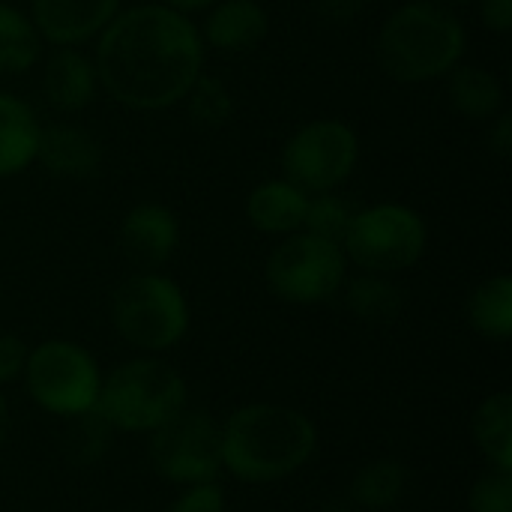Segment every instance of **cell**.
I'll return each mask as SVG.
<instances>
[{
    "instance_id": "obj_20",
    "label": "cell",
    "mask_w": 512,
    "mask_h": 512,
    "mask_svg": "<svg viewBox=\"0 0 512 512\" xmlns=\"http://www.w3.org/2000/svg\"><path fill=\"white\" fill-rule=\"evenodd\" d=\"M345 288L348 312L363 324H393L405 309V291L381 273H363Z\"/></svg>"
},
{
    "instance_id": "obj_23",
    "label": "cell",
    "mask_w": 512,
    "mask_h": 512,
    "mask_svg": "<svg viewBox=\"0 0 512 512\" xmlns=\"http://www.w3.org/2000/svg\"><path fill=\"white\" fill-rule=\"evenodd\" d=\"M42 39L30 15L0 3V75H21L39 57Z\"/></svg>"
},
{
    "instance_id": "obj_5",
    "label": "cell",
    "mask_w": 512,
    "mask_h": 512,
    "mask_svg": "<svg viewBox=\"0 0 512 512\" xmlns=\"http://www.w3.org/2000/svg\"><path fill=\"white\" fill-rule=\"evenodd\" d=\"M111 324L126 345L144 354H162L186 336L189 303L174 279L141 270L111 294Z\"/></svg>"
},
{
    "instance_id": "obj_15",
    "label": "cell",
    "mask_w": 512,
    "mask_h": 512,
    "mask_svg": "<svg viewBox=\"0 0 512 512\" xmlns=\"http://www.w3.org/2000/svg\"><path fill=\"white\" fill-rule=\"evenodd\" d=\"M267 30H270V18L261 3L216 0L204 21V42L219 51L240 54V51H252L255 45H261Z\"/></svg>"
},
{
    "instance_id": "obj_34",
    "label": "cell",
    "mask_w": 512,
    "mask_h": 512,
    "mask_svg": "<svg viewBox=\"0 0 512 512\" xmlns=\"http://www.w3.org/2000/svg\"><path fill=\"white\" fill-rule=\"evenodd\" d=\"M9 405H6V399H3V390H0V444L6 441V435H9Z\"/></svg>"
},
{
    "instance_id": "obj_30",
    "label": "cell",
    "mask_w": 512,
    "mask_h": 512,
    "mask_svg": "<svg viewBox=\"0 0 512 512\" xmlns=\"http://www.w3.org/2000/svg\"><path fill=\"white\" fill-rule=\"evenodd\" d=\"M315 12L327 24H351L366 12V0H315Z\"/></svg>"
},
{
    "instance_id": "obj_33",
    "label": "cell",
    "mask_w": 512,
    "mask_h": 512,
    "mask_svg": "<svg viewBox=\"0 0 512 512\" xmlns=\"http://www.w3.org/2000/svg\"><path fill=\"white\" fill-rule=\"evenodd\" d=\"M165 6H171V9H177V12H183V15H189V12H201V9H210L216 0H162Z\"/></svg>"
},
{
    "instance_id": "obj_22",
    "label": "cell",
    "mask_w": 512,
    "mask_h": 512,
    "mask_svg": "<svg viewBox=\"0 0 512 512\" xmlns=\"http://www.w3.org/2000/svg\"><path fill=\"white\" fill-rule=\"evenodd\" d=\"M471 327L489 342H507L512 336V279L507 273L480 282L468 300Z\"/></svg>"
},
{
    "instance_id": "obj_21",
    "label": "cell",
    "mask_w": 512,
    "mask_h": 512,
    "mask_svg": "<svg viewBox=\"0 0 512 512\" xmlns=\"http://www.w3.org/2000/svg\"><path fill=\"white\" fill-rule=\"evenodd\" d=\"M408 489V468L399 459H372L351 480V501L360 510H393Z\"/></svg>"
},
{
    "instance_id": "obj_29",
    "label": "cell",
    "mask_w": 512,
    "mask_h": 512,
    "mask_svg": "<svg viewBox=\"0 0 512 512\" xmlns=\"http://www.w3.org/2000/svg\"><path fill=\"white\" fill-rule=\"evenodd\" d=\"M27 342L15 333H0V387L12 384L24 375L27 366Z\"/></svg>"
},
{
    "instance_id": "obj_4",
    "label": "cell",
    "mask_w": 512,
    "mask_h": 512,
    "mask_svg": "<svg viewBox=\"0 0 512 512\" xmlns=\"http://www.w3.org/2000/svg\"><path fill=\"white\" fill-rule=\"evenodd\" d=\"M186 408V381L183 375L156 360L135 357L102 378L96 411L108 420L114 432L150 435L174 414Z\"/></svg>"
},
{
    "instance_id": "obj_8",
    "label": "cell",
    "mask_w": 512,
    "mask_h": 512,
    "mask_svg": "<svg viewBox=\"0 0 512 512\" xmlns=\"http://www.w3.org/2000/svg\"><path fill=\"white\" fill-rule=\"evenodd\" d=\"M348 258L339 243L309 231L288 234L267 258V288L291 306H315L333 300L345 285Z\"/></svg>"
},
{
    "instance_id": "obj_31",
    "label": "cell",
    "mask_w": 512,
    "mask_h": 512,
    "mask_svg": "<svg viewBox=\"0 0 512 512\" xmlns=\"http://www.w3.org/2000/svg\"><path fill=\"white\" fill-rule=\"evenodd\" d=\"M480 18L492 33H510L512 0H480Z\"/></svg>"
},
{
    "instance_id": "obj_32",
    "label": "cell",
    "mask_w": 512,
    "mask_h": 512,
    "mask_svg": "<svg viewBox=\"0 0 512 512\" xmlns=\"http://www.w3.org/2000/svg\"><path fill=\"white\" fill-rule=\"evenodd\" d=\"M489 150L498 156V159H510L512 156V114L510 111H501L489 129Z\"/></svg>"
},
{
    "instance_id": "obj_6",
    "label": "cell",
    "mask_w": 512,
    "mask_h": 512,
    "mask_svg": "<svg viewBox=\"0 0 512 512\" xmlns=\"http://www.w3.org/2000/svg\"><path fill=\"white\" fill-rule=\"evenodd\" d=\"M21 378L30 399L63 420L93 411L102 390L99 363L84 345L69 339H48L30 348Z\"/></svg>"
},
{
    "instance_id": "obj_1",
    "label": "cell",
    "mask_w": 512,
    "mask_h": 512,
    "mask_svg": "<svg viewBox=\"0 0 512 512\" xmlns=\"http://www.w3.org/2000/svg\"><path fill=\"white\" fill-rule=\"evenodd\" d=\"M99 87L132 108L177 105L204 69V39L189 15L165 3L120 9L99 33L93 57Z\"/></svg>"
},
{
    "instance_id": "obj_27",
    "label": "cell",
    "mask_w": 512,
    "mask_h": 512,
    "mask_svg": "<svg viewBox=\"0 0 512 512\" xmlns=\"http://www.w3.org/2000/svg\"><path fill=\"white\" fill-rule=\"evenodd\" d=\"M471 512H512V471L489 468L477 477L468 495Z\"/></svg>"
},
{
    "instance_id": "obj_19",
    "label": "cell",
    "mask_w": 512,
    "mask_h": 512,
    "mask_svg": "<svg viewBox=\"0 0 512 512\" xmlns=\"http://www.w3.org/2000/svg\"><path fill=\"white\" fill-rule=\"evenodd\" d=\"M471 435L489 468L512 471V396L507 390L492 393L477 405Z\"/></svg>"
},
{
    "instance_id": "obj_13",
    "label": "cell",
    "mask_w": 512,
    "mask_h": 512,
    "mask_svg": "<svg viewBox=\"0 0 512 512\" xmlns=\"http://www.w3.org/2000/svg\"><path fill=\"white\" fill-rule=\"evenodd\" d=\"M36 162L60 180H90L99 174L102 165V144L93 132L72 126V123H54L39 129L36 144Z\"/></svg>"
},
{
    "instance_id": "obj_26",
    "label": "cell",
    "mask_w": 512,
    "mask_h": 512,
    "mask_svg": "<svg viewBox=\"0 0 512 512\" xmlns=\"http://www.w3.org/2000/svg\"><path fill=\"white\" fill-rule=\"evenodd\" d=\"M354 204L345 201L342 195L336 192H318V195H309V204H306V216H303V231L321 237V240H330V243H339L345 240L348 228H351V219H354Z\"/></svg>"
},
{
    "instance_id": "obj_24",
    "label": "cell",
    "mask_w": 512,
    "mask_h": 512,
    "mask_svg": "<svg viewBox=\"0 0 512 512\" xmlns=\"http://www.w3.org/2000/svg\"><path fill=\"white\" fill-rule=\"evenodd\" d=\"M114 441V429L108 426V420L93 408L87 414H78L69 420V432H66V456L72 465L90 468L96 462L105 459V453L111 450Z\"/></svg>"
},
{
    "instance_id": "obj_3",
    "label": "cell",
    "mask_w": 512,
    "mask_h": 512,
    "mask_svg": "<svg viewBox=\"0 0 512 512\" xmlns=\"http://www.w3.org/2000/svg\"><path fill=\"white\" fill-rule=\"evenodd\" d=\"M465 54V27L450 6L414 0L399 6L378 33V63L399 84L447 75Z\"/></svg>"
},
{
    "instance_id": "obj_16",
    "label": "cell",
    "mask_w": 512,
    "mask_h": 512,
    "mask_svg": "<svg viewBox=\"0 0 512 512\" xmlns=\"http://www.w3.org/2000/svg\"><path fill=\"white\" fill-rule=\"evenodd\" d=\"M309 192L294 186L291 180H264L249 192L246 201V219L252 228L261 234H297L303 231V216H306Z\"/></svg>"
},
{
    "instance_id": "obj_7",
    "label": "cell",
    "mask_w": 512,
    "mask_h": 512,
    "mask_svg": "<svg viewBox=\"0 0 512 512\" xmlns=\"http://www.w3.org/2000/svg\"><path fill=\"white\" fill-rule=\"evenodd\" d=\"M429 243L423 216L408 204H375L357 210L342 240V252L366 273L393 276L414 267Z\"/></svg>"
},
{
    "instance_id": "obj_25",
    "label": "cell",
    "mask_w": 512,
    "mask_h": 512,
    "mask_svg": "<svg viewBox=\"0 0 512 512\" xmlns=\"http://www.w3.org/2000/svg\"><path fill=\"white\" fill-rule=\"evenodd\" d=\"M183 99H186V111H189L192 123H198L204 129H219L234 117V96L225 87V81H219L216 75L201 72Z\"/></svg>"
},
{
    "instance_id": "obj_9",
    "label": "cell",
    "mask_w": 512,
    "mask_h": 512,
    "mask_svg": "<svg viewBox=\"0 0 512 512\" xmlns=\"http://www.w3.org/2000/svg\"><path fill=\"white\" fill-rule=\"evenodd\" d=\"M147 459L174 486L210 483L222 474V423L210 411L183 408L150 432Z\"/></svg>"
},
{
    "instance_id": "obj_2",
    "label": "cell",
    "mask_w": 512,
    "mask_h": 512,
    "mask_svg": "<svg viewBox=\"0 0 512 512\" xmlns=\"http://www.w3.org/2000/svg\"><path fill=\"white\" fill-rule=\"evenodd\" d=\"M318 450L315 423L288 405L252 402L222 423V471L267 486L294 477Z\"/></svg>"
},
{
    "instance_id": "obj_12",
    "label": "cell",
    "mask_w": 512,
    "mask_h": 512,
    "mask_svg": "<svg viewBox=\"0 0 512 512\" xmlns=\"http://www.w3.org/2000/svg\"><path fill=\"white\" fill-rule=\"evenodd\" d=\"M180 246L177 216L162 204H138L120 222V249L138 270H159Z\"/></svg>"
},
{
    "instance_id": "obj_35",
    "label": "cell",
    "mask_w": 512,
    "mask_h": 512,
    "mask_svg": "<svg viewBox=\"0 0 512 512\" xmlns=\"http://www.w3.org/2000/svg\"><path fill=\"white\" fill-rule=\"evenodd\" d=\"M435 3H441V6H465V3H474V0H435Z\"/></svg>"
},
{
    "instance_id": "obj_17",
    "label": "cell",
    "mask_w": 512,
    "mask_h": 512,
    "mask_svg": "<svg viewBox=\"0 0 512 512\" xmlns=\"http://www.w3.org/2000/svg\"><path fill=\"white\" fill-rule=\"evenodd\" d=\"M39 129L42 126L24 99L0 93V177L21 174L36 159Z\"/></svg>"
},
{
    "instance_id": "obj_11",
    "label": "cell",
    "mask_w": 512,
    "mask_h": 512,
    "mask_svg": "<svg viewBox=\"0 0 512 512\" xmlns=\"http://www.w3.org/2000/svg\"><path fill=\"white\" fill-rule=\"evenodd\" d=\"M123 0H30V21L39 39L75 48L99 36L120 12Z\"/></svg>"
},
{
    "instance_id": "obj_28",
    "label": "cell",
    "mask_w": 512,
    "mask_h": 512,
    "mask_svg": "<svg viewBox=\"0 0 512 512\" xmlns=\"http://www.w3.org/2000/svg\"><path fill=\"white\" fill-rule=\"evenodd\" d=\"M228 501L225 492L216 480L210 483H195V486H183V492L168 504L165 512H225Z\"/></svg>"
},
{
    "instance_id": "obj_10",
    "label": "cell",
    "mask_w": 512,
    "mask_h": 512,
    "mask_svg": "<svg viewBox=\"0 0 512 512\" xmlns=\"http://www.w3.org/2000/svg\"><path fill=\"white\" fill-rule=\"evenodd\" d=\"M360 159L357 132L342 120H312L300 126L282 147L285 180L309 195L339 189Z\"/></svg>"
},
{
    "instance_id": "obj_18",
    "label": "cell",
    "mask_w": 512,
    "mask_h": 512,
    "mask_svg": "<svg viewBox=\"0 0 512 512\" xmlns=\"http://www.w3.org/2000/svg\"><path fill=\"white\" fill-rule=\"evenodd\" d=\"M447 75V96L456 114L468 120H492L504 111V87L489 69L474 63H456Z\"/></svg>"
},
{
    "instance_id": "obj_14",
    "label": "cell",
    "mask_w": 512,
    "mask_h": 512,
    "mask_svg": "<svg viewBox=\"0 0 512 512\" xmlns=\"http://www.w3.org/2000/svg\"><path fill=\"white\" fill-rule=\"evenodd\" d=\"M99 90V75L93 57L81 54L78 48H57L42 75V93L51 108L63 114H75L93 102Z\"/></svg>"
}]
</instances>
